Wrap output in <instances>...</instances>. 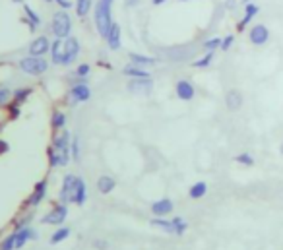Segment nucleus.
I'll return each instance as SVG.
<instances>
[{
  "instance_id": "obj_1",
  "label": "nucleus",
  "mask_w": 283,
  "mask_h": 250,
  "mask_svg": "<svg viewBox=\"0 0 283 250\" xmlns=\"http://www.w3.org/2000/svg\"><path fill=\"white\" fill-rule=\"evenodd\" d=\"M113 2L115 0H97L95 8H93V22H95V29L97 33L105 39L109 33V27L113 26Z\"/></svg>"
},
{
  "instance_id": "obj_2",
  "label": "nucleus",
  "mask_w": 283,
  "mask_h": 250,
  "mask_svg": "<svg viewBox=\"0 0 283 250\" xmlns=\"http://www.w3.org/2000/svg\"><path fill=\"white\" fill-rule=\"evenodd\" d=\"M49 66H51V62L47 61L45 56H31V54H27V56L18 61L19 72L26 74V76H31V78H41L43 74L49 72Z\"/></svg>"
},
{
  "instance_id": "obj_3",
  "label": "nucleus",
  "mask_w": 283,
  "mask_h": 250,
  "mask_svg": "<svg viewBox=\"0 0 283 250\" xmlns=\"http://www.w3.org/2000/svg\"><path fill=\"white\" fill-rule=\"evenodd\" d=\"M51 31L54 39H66L72 35V17L68 10H58L54 12L53 22H51Z\"/></svg>"
},
{
  "instance_id": "obj_4",
  "label": "nucleus",
  "mask_w": 283,
  "mask_h": 250,
  "mask_svg": "<svg viewBox=\"0 0 283 250\" xmlns=\"http://www.w3.org/2000/svg\"><path fill=\"white\" fill-rule=\"evenodd\" d=\"M66 217H68V204H54L43 217H41V223L43 225H53V227H62L66 223Z\"/></svg>"
},
{
  "instance_id": "obj_5",
  "label": "nucleus",
  "mask_w": 283,
  "mask_h": 250,
  "mask_svg": "<svg viewBox=\"0 0 283 250\" xmlns=\"http://www.w3.org/2000/svg\"><path fill=\"white\" fill-rule=\"evenodd\" d=\"M68 95H70L72 103H88L91 99V89H89L86 80H76L70 86Z\"/></svg>"
},
{
  "instance_id": "obj_6",
  "label": "nucleus",
  "mask_w": 283,
  "mask_h": 250,
  "mask_svg": "<svg viewBox=\"0 0 283 250\" xmlns=\"http://www.w3.org/2000/svg\"><path fill=\"white\" fill-rule=\"evenodd\" d=\"M51 45H53L51 37H47V35H39V37H35V39L29 43L27 52H29L31 56H47V54L51 52Z\"/></svg>"
},
{
  "instance_id": "obj_7",
  "label": "nucleus",
  "mask_w": 283,
  "mask_h": 250,
  "mask_svg": "<svg viewBox=\"0 0 283 250\" xmlns=\"http://www.w3.org/2000/svg\"><path fill=\"white\" fill-rule=\"evenodd\" d=\"M64 51H66V61H64V68H68L72 66L74 62L78 61V56H80L82 52V45L78 41V37H66L64 39Z\"/></svg>"
},
{
  "instance_id": "obj_8",
  "label": "nucleus",
  "mask_w": 283,
  "mask_h": 250,
  "mask_svg": "<svg viewBox=\"0 0 283 250\" xmlns=\"http://www.w3.org/2000/svg\"><path fill=\"white\" fill-rule=\"evenodd\" d=\"M47 190H49V181H47V179H41L39 182H35L33 192H31L29 198H27V206H31V207L41 206L43 200L47 198Z\"/></svg>"
},
{
  "instance_id": "obj_9",
  "label": "nucleus",
  "mask_w": 283,
  "mask_h": 250,
  "mask_svg": "<svg viewBox=\"0 0 283 250\" xmlns=\"http://www.w3.org/2000/svg\"><path fill=\"white\" fill-rule=\"evenodd\" d=\"M126 89L134 95H150L153 89V80L151 78H134L126 84Z\"/></svg>"
},
{
  "instance_id": "obj_10",
  "label": "nucleus",
  "mask_w": 283,
  "mask_h": 250,
  "mask_svg": "<svg viewBox=\"0 0 283 250\" xmlns=\"http://www.w3.org/2000/svg\"><path fill=\"white\" fill-rule=\"evenodd\" d=\"M248 41L252 45H256V47H262L270 41V29L264 26V24H256V26L250 27V31H248Z\"/></svg>"
},
{
  "instance_id": "obj_11",
  "label": "nucleus",
  "mask_w": 283,
  "mask_h": 250,
  "mask_svg": "<svg viewBox=\"0 0 283 250\" xmlns=\"http://www.w3.org/2000/svg\"><path fill=\"white\" fill-rule=\"evenodd\" d=\"M74 182H76V175L68 172L64 179H62L60 184V192H58V202L62 204H72V190H74Z\"/></svg>"
},
{
  "instance_id": "obj_12",
  "label": "nucleus",
  "mask_w": 283,
  "mask_h": 250,
  "mask_svg": "<svg viewBox=\"0 0 283 250\" xmlns=\"http://www.w3.org/2000/svg\"><path fill=\"white\" fill-rule=\"evenodd\" d=\"M105 43L111 51H118L120 45H123V29H120V24L113 22V26L109 27V33L105 37Z\"/></svg>"
},
{
  "instance_id": "obj_13",
  "label": "nucleus",
  "mask_w": 283,
  "mask_h": 250,
  "mask_svg": "<svg viewBox=\"0 0 283 250\" xmlns=\"http://www.w3.org/2000/svg\"><path fill=\"white\" fill-rule=\"evenodd\" d=\"M86 202H88V186H86V181L82 177H76L74 190H72V204L84 206Z\"/></svg>"
},
{
  "instance_id": "obj_14",
  "label": "nucleus",
  "mask_w": 283,
  "mask_h": 250,
  "mask_svg": "<svg viewBox=\"0 0 283 250\" xmlns=\"http://www.w3.org/2000/svg\"><path fill=\"white\" fill-rule=\"evenodd\" d=\"M175 93L180 101H192L196 95V89L192 86V82H188V80H178L177 84H175Z\"/></svg>"
},
{
  "instance_id": "obj_15",
  "label": "nucleus",
  "mask_w": 283,
  "mask_h": 250,
  "mask_svg": "<svg viewBox=\"0 0 283 250\" xmlns=\"http://www.w3.org/2000/svg\"><path fill=\"white\" fill-rule=\"evenodd\" d=\"M51 62L56 64V66H62L64 68V61H66V51H64V39H54L53 45H51Z\"/></svg>"
},
{
  "instance_id": "obj_16",
  "label": "nucleus",
  "mask_w": 283,
  "mask_h": 250,
  "mask_svg": "<svg viewBox=\"0 0 283 250\" xmlns=\"http://www.w3.org/2000/svg\"><path fill=\"white\" fill-rule=\"evenodd\" d=\"M70 142H72V134L64 128V130H60V132H54V138H53V142H51V146H53L56 151H70Z\"/></svg>"
},
{
  "instance_id": "obj_17",
  "label": "nucleus",
  "mask_w": 283,
  "mask_h": 250,
  "mask_svg": "<svg viewBox=\"0 0 283 250\" xmlns=\"http://www.w3.org/2000/svg\"><path fill=\"white\" fill-rule=\"evenodd\" d=\"M173 207H175L173 200H169V198L155 200V202L151 204V214H153V217H167V216H171Z\"/></svg>"
},
{
  "instance_id": "obj_18",
  "label": "nucleus",
  "mask_w": 283,
  "mask_h": 250,
  "mask_svg": "<svg viewBox=\"0 0 283 250\" xmlns=\"http://www.w3.org/2000/svg\"><path fill=\"white\" fill-rule=\"evenodd\" d=\"M258 12H260V6H258V4H252V2H248L247 6H245V16H242V20L237 24V31H245L248 24L256 17Z\"/></svg>"
},
{
  "instance_id": "obj_19",
  "label": "nucleus",
  "mask_w": 283,
  "mask_h": 250,
  "mask_svg": "<svg viewBox=\"0 0 283 250\" xmlns=\"http://www.w3.org/2000/svg\"><path fill=\"white\" fill-rule=\"evenodd\" d=\"M242 103H245V99H242V93H240L239 89H229L225 93V107L229 111H239Z\"/></svg>"
},
{
  "instance_id": "obj_20",
  "label": "nucleus",
  "mask_w": 283,
  "mask_h": 250,
  "mask_svg": "<svg viewBox=\"0 0 283 250\" xmlns=\"http://www.w3.org/2000/svg\"><path fill=\"white\" fill-rule=\"evenodd\" d=\"M123 76H126V78H151V74L148 72L146 68H141V66H138V64H126L123 68Z\"/></svg>"
},
{
  "instance_id": "obj_21",
  "label": "nucleus",
  "mask_w": 283,
  "mask_h": 250,
  "mask_svg": "<svg viewBox=\"0 0 283 250\" xmlns=\"http://www.w3.org/2000/svg\"><path fill=\"white\" fill-rule=\"evenodd\" d=\"M115 188H116L115 177H111V175H101V177L97 179V190H99V194L107 196V194H111V192H113Z\"/></svg>"
},
{
  "instance_id": "obj_22",
  "label": "nucleus",
  "mask_w": 283,
  "mask_h": 250,
  "mask_svg": "<svg viewBox=\"0 0 283 250\" xmlns=\"http://www.w3.org/2000/svg\"><path fill=\"white\" fill-rule=\"evenodd\" d=\"M66 122H68V117L62 109H54L53 114H51V128L53 132H60V130L66 128Z\"/></svg>"
},
{
  "instance_id": "obj_23",
  "label": "nucleus",
  "mask_w": 283,
  "mask_h": 250,
  "mask_svg": "<svg viewBox=\"0 0 283 250\" xmlns=\"http://www.w3.org/2000/svg\"><path fill=\"white\" fill-rule=\"evenodd\" d=\"M150 223L153 225V227L161 229L163 233L175 235V227H173V221H171V219H167V217H151Z\"/></svg>"
},
{
  "instance_id": "obj_24",
  "label": "nucleus",
  "mask_w": 283,
  "mask_h": 250,
  "mask_svg": "<svg viewBox=\"0 0 283 250\" xmlns=\"http://www.w3.org/2000/svg\"><path fill=\"white\" fill-rule=\"evenodd\" d=\"M128 61L132 62V64H138L141 68H146V66H153L155 64V59H151V56H146V54H140V52H128Z\"/></svg>"
},
{
  "instance_id": "obj_25",
  "label": "nucleus",
  "mask_w": 283,
  "mask_h": 250,
  "mask_svg": "<svg viewBox=\"0 0 283 250\" xmlns=\"http://www.w3.org/2000/svg\"><path fill=\"white\" fill-rule=\"evenodd\" d=\"M93 8V0H74V10H76V16L78 17H88V14Z\"/></svg>"
},
{
  "instance_id": "obj_26",
  "label": "nucleus",
  "mask_w": 283,
  "mask_h": 250,
  "mask_svg": "<svg viewBox=\"0 0 283 250\" xmlns=\"http://www.w3.org/2000/svg\"><path fill=\"white\" fill-rule=\"evenodd\" d=\"M31 93H33V87L29 86H24V87H16L14 89V97H12V101L18 105H24L31 97Z\"/></svg>"
},
{
  "instance_id": "obj_27",
  "label": "nucleus",
  "mask_w": 283,
  "mask_h": 250,
  "mask_svg": "<svg viewBox=\"0 0 283 250\" xmlns=\"http://www.w3.org/2000/svg\"><path fill=\"white\" fill-rule=\"evenodd\" d=\"M206 194H208V184H206L204 181L194 182V184L188 188V196H190L192 200H202Z\"/></svg>"
},
{
  "instance_id": "obj_28",
  "label": "nucleus",
  "mask_w": 283,
  "mask_h": 250,
  "mask_svg": "<svg viewBox=\"0 0 283 250\" xmlns=\"http://www.w3.org/2000/svg\"><path fill=\"white\" fill-rule=\"evenodd\" d=\"M70 233H72L70 227H66V225H62V227H56V231L51 235L49 242H51V244H60L62 241H66V239L70 237Z\"/></svg>"
},
{
  "instance_id": "obj_29",
  "label": "nucleus",
  "mask_w": 283,
  "mask_h": 250,
  "mask_svg": "<svg viewBox=\"0 0 283 250\" xmlns=\"http://www.w3.org/2000/svg\"><path fill=\"white\" fill-rule=\"evenodd\" d=\"M22 8H24L26 20H27V22H31V26H35V27L41 26V17H39V14H37L35 10L31 8V6L27 4V2H24V4H22Z\"/></svg>"
},
{
  "instance_id": "obj_30",
  "label": "nucleus",
  "mask_w": 283,
  "mask_h": 250,
  "mask_svg": "<svg viewBox=\"0 0 283 250\" xmlns=\"http://www.w3.org/2000/svg\"><path fill=\"white\" fill-rule=\"evenodd\" d=\"M70 156H72V161H74V163H80L82 151H80V138H78V134H74V136H72V142H70Z\"/></svg>"
},
{
  "instance_id": "obj_31",
  "label": "nucleus",
  "mask_w": 283,
  "mask_h": 250,
  "mask_svg": "<svg viewBox=\"0 0 283 250\" xmlns=\"http://www.w3.org/2000/svg\"><path fill=\"white\" fill-rule=\"evenodd\" d=\"M12 97H14V91L10 87H0V109H6L12 103Z\"/></svg>"
},
{
  "instance_id": "obj_32",
  "label": "nucleus",
  "mask_w": 283,
  "mask_h": 250,
  "mask_svg": "<svg viewBox=\"0 0 283 250\" xmlns=\"http://www.w3.org/2000/svg\"><path fill=\"white\" fill-rule=\"evenodd\" d=\"M31 221H33V211H29V214H26L24 217L16 219L14 225H12V231H19V229H24V227H29Z\"/></svg>"
},
{
  "instance_id": "obj_33",
  "label": "nucleus",
  "mask_w": 283,
  "mask_h": 250,
  "mask_svg": "<svg viewBox=\"0 0 283 250\" xmlns=\"http://www.w3.org/2000/svg\"><path fill=\"white\" fill-rule=\"evenodd\" d=\"M171 221H173V227H175V235H177V237L185 235V231L188 229V223H186L183 217L175 216V217H171Z\"/></svg>"
},
{
  "instance_id": "obj_34",
  "label": "nucleus",
  "mask_w": 283,
  "mask_h": 250,
  "mask_svg": "<svg viewBox=\"0 0 283 250\" xmlns=\"http://www.w3.org/2000/svg\"><path fill=\"white\" fill-rule=\"evenodd\" d=\"M213 56H215V52H206L202 59H198V61L192 62V66H194V68H210Z\"/></svg>"
},
{
  "instance_id": "obj_35",
  "label": "nucleus",
  "mask_w": 283,
  "mask_h": 250,
  "mask_svg": "<svg viewBox=\"0 0 283 250\" xmlns=\"http://www.w3.org/2000/svg\"><path fill=\"white\" fill-rule=\"evenodd\" d=\"M0 250H16V233L14 231L0 241Z\"/></svg>"
},
{
  "instance_id": "obj_36",
  "label": "nucleus",
  "mask_w": 283,
  "mask_h": 250,
  "mask_svg": "<svg viewBox=\"0 0 283 250\" xmlns=\"http://www.w3.org/2000/svg\"><path fill=\"white\" fill-rule=\"evenodd\" d=\"M91 74V64H88V62H82V64H78V68L74 70V76L78 80H86Z\"/></svg>"
},
{
  "instance_id": "obj_37",
  "label": "nucleus",
  "mask_w": 283,
  "mask_h": 250,
  "mask_svg": "<svg viewBox=\"0 0 283 250\" xmlns=\"http://www.w3.org/2000/svg\"><path fill=\"white\" fill-rule=\"evenodd\" d=\"M202 47L206 49L208 52H215L217 49H221V37H212L208 41H204Z\"/></svg>"
},
{
  "instance_id": "obj_38",
  "label": "nucleus",
  "mask_w": 283,
  "mask_h": 250,
  "mask_svg": "<svg viewBox=\"0 0 283 250\" xmlns=\"http://www.w3.org/2000/svg\"><path fill=\"white\" fill-rule=\"evenodd\" d=\"M47 159H49V167H51V169L60 167V165H58V151H56L53 146L47 147Z\"/></svg>"
},
{
  "instance_id": "obj_39",
  "label": "nucleus",
  "mask_w": 283,
  "mask_h": 250,
  "mask_svg": "<svg viewBox=\"0 0 283 250\" xmlns=\"http://www.w3.org/2000/svg\"><path fill=\"white\" fill-rule=\"evenodd\" d=\"M8 109V119L10 121H16V119H19V114H22V105H18V103H12L6 107Z\"/></svg>"
},
{
  "instance_id": "obj_40",
  "label": "nucleus",
  "mask_w": 283,
  "mask_h": 250,
  "mask_svg": "<svg viewBox=\"0 0 283 250\" xmlns=\"http://www.w3.org/2000/svg\"><path fill=\"white\" fill-rule=\"evenodd\" d=\"M235 161L239 165H245V167H252L254 165V157L250 156V153H239V156L235 157Z\"/></svg>"
},
{
  "instance_id": "obj_41",
  "label": "nucleus",
  "mask_w": 283,
  "mask_h": 250,
  "mask_svg": "<svg viewBox=\"0 0 283 250\" xmlns=\"http://www.w3.org/2000/svg\"><path fill=\"white\" fill-rule=\"evenodd\" d=\"M233 43H235V35H225L221 39V49H219V51L227 52L231 47H233Z\"/></svg>"
},
{
  "instance_id": "obj_42",
  "label": "nucleus",
  "mask_w": 283,
  "mask_h": 250,
  "mask_svg": "<svg viewBox=\"0 0 283 250\" xmlns=\"http://www.w3.org/2000/svg\"><path fill=\"white\" fill-rule=\"evenodd\" d=\"M93 248H97V250H105L109 248V244H107L103 239H97V241H93Z\"/></svg>"
},
{
  "instance_id": "obj_43",
  "label": "nucleus",
  "mask_w": 283,
  "mask_h": 250,
  "mask_svg": "<svg viewBox=\"0 0 283 250\" xmlns=\"http://www.w3.org/2000/svg\"><path fill=\"white\" fill-rule=\"evenodd\" d=\"M8 151H10L8 142H4V140H0V156H4V153H8Z\"/></svg>"
},
{
  "instance_id": "obj_44",
  "label": "nucleus",
  "mask_w": 283,
  "mask_h": 250,
  "mask_svg": "<svg viewBox=\"0 0 283 250\" xmlns=\"http://www.w3.org/2000/svg\"><path fill=\"white\" fill-rule=\"evenodd\" d=\"M140 4V0H124V6L126 8H134V6H138Z\"/></svg>"
},
{
  "instance_id": "obj_45",
  "label": "nucleus",
  "mask_w": 283,
  "mask_h": 250,
  "mask_svg": "<svg viewBox=\"0 0 283 250\" xmlns=\"http://www.w3.org/2000/svg\"><path fill=\"white\" fill-rule=\"evenodd\" d=\"M235 4H237V0H227V2H225V8H235Z\"/></svg>"
},
{
  "instance_id": "obj_46",
  "label": "nucleus",
  "mask_w": 283,
  "mask_h": 250,
  "mask_svg": "<svg viewBox=\"0 0 283 250\" xmlns=\"http://www.w3.org/2000/svg\"><path fill=\"white\" fill-rule=\"evenodd\" d=\"M165 2H167V0H151L153 6H161V4H165Z\"/></svg>"
},
{
  "instance_id": "obj_47",
  "label": "nucleus",
  "mask_w": 283,
  "mask_h": 250,
  "mask_svg": "<svg viewBox=\"0 0 283 250\" xmlns=\"http://www.w3.org/2000/svg\"><path fill=\"white\" fill-rule=\"evenodd\" d=\"M12 2H16V4H24V0H12Z\"/></svg>"
},
{
  "instance_id": "obj_48",
  "label": "nucleus",
  "mask_w": 283,
  "mask_h": 250,
  "mask_svg": "<svg viewBox=\"0 0 283 250\" xmlns=\"http://www.w3.org/2000/svg\"><path fill=\"white\" fill-rule=\"evenodd\" d=\"M240 2H242V4H245V6H247L248 2H250V0H240Z\"/></svg>"
},
{
  "instance_id": "obj_49",
  "label": "nucleus",
  "mask_w": 283,
  "mask_h": 250,
  "mask_svg": "<svg viewBox=\"0 0 283 250\" xmlns=\"http://www.w3.org/2000/svg\"><path fill=\"white\" fill-rule=\"evenodd\" d=\"M178 2H190V0H178Z\"/></svg>"
},
{
  "instance_id": "obj_50",
  "label": "nucleus",
  "mask_w": 283,
  "mask_h": 250,
  "mask_svg": "<svg viewBox=\"0 0 283 250\" xmlns=\"http://www.w3.org/2000/svg\"><path fill=\"white\" fill-rule=\"evenodd\" d=\"M45 2H56V0H45Z\"/></svg>"
},
{
  "instance_id": "obj_51",
  "label": "nucleus",
  "mask_w": 283,
  "mask_h": 250,
  "mask_svg": "<svg viewBox=\"0 0 283 250\" xmlns=\"http://www.w3.org/2000/svg\"><path fill=\"white\" fill-rule=\"evenodd\" d=\"M279 151H281V153H283V144H281V147H279Z\"/></svg>"
}]
</instances>
